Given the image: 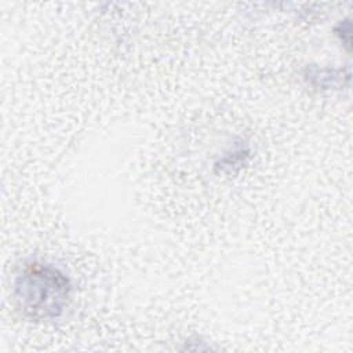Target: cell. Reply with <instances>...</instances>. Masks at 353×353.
Segmentation results:
<instances>
[{"label":"cell","instance_id":"6da1fadb","mask_svg":"<svg viewBox=\"0 0 353 353\" xmlns=\"http://www.w3.org/2000/svg\"><path fill=\"white\" fill-rule=\"evenodd\" d=\"M69 279L57 268L30 262L17 276L14 298L19 312L30 320L59 317L70 299Z\"/></svg>","mask_w":353,"mask_h":353}]
</instances>
